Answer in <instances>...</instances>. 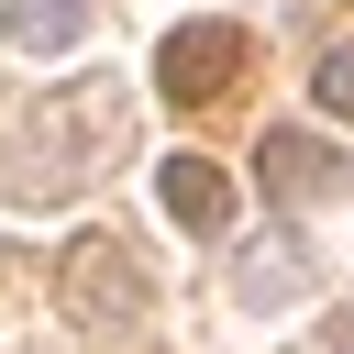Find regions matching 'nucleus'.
<instances>
[{
    "label": "nucleus",
    "instance_id": "f257e3e1",
    "mask_svg": "<svg viewBox=\"0 0 354 354\" xmlns=\"http://www.w3.org/2000/svg\"><path fill=\"white\" fill-rule=\"evenodd\" d=\"M122 133H133V111H122V88H111V77H88V88H55V100L22 122L11 199H55V188H77L100 155H122Z\"/></svg>",
    "mask_w": 354,
    "mask_h": 354
},
{
    "label": "nucleus",
    "instance_id": "f03ea898",
    "mask_svg": "<svg viewBox=\"0 0 354 354\" xmlns=\"http://www.w3.org/2000/svg\"><path fill=\"white\" fill-rule=\"evenodd\" d=\"M55 299H66L88 332H133L155 288H144V266H133V243H122V232H77V243H66V277H55Z\"/></svg>",
    "mask_w": 354,
    "mask_h": 354
},
{
    "label": "nucleus",
    "instance_id": "7ed1b4c3",
    "mask_svg": "<svg viewBox=\"0 0 354 354\" xmlns=\"http://www.w3.org/2000/svg\"><path fill=\"white\" fill-rule=\"evenodd\" d=\"M243 55H254V44H243V22H177V33L155 44V77H166V100H188V111H199V100H221V88L243 77Z\"/></svg>",
    "mask_w": 354,
    "mask_h": 354
},
{
    "label": "nucleus",
    "instance_id": "20e7f679",
    "mask_svg": "<svg viewBox=\"0 0 354 354\" xmlns=\"http://www.w3.org/2000/svg\"><path fill=\"white\" fill-rule=\"evenodd\" d=\"M254 177H266V199H277V210H310V199H332L343 155H332L321 133H266V144H254Z\"/></svg>",
    "mask_w": 354,
    "mask_h": 354
},
{
    "label": "nucleus",
    "instance_id": "39448f33",
    "mask_svg": "<svg viewBox=\"0 0 354 354\" xmlns=\"http://www.w3.org/2000/svg\"><path fill=\"white\" fill-rule=\"evenodd\" d=\"M155 199H166L177 232H232V177H221L210 155H166V166H155Z\"/></svg>",
    "mask_w": 354,
    "mask_h": 354
},
{
    "label": "nucleus",
    "instance_id": "423d86ee",
    "mask_svg": "<svg viewBox=\"0 0 354 354\" xmlns=\"http://www.w3.org/2000/svg\"><path fill=\"white\" fill-rule=\"evenodd\" d=\"M232 299H243V310H288V299H310V254H299V232H266V243H243V266H232Z\"/></svg>",
    "mask_w": 354,
    "mask_h": 354
},
{
    "label": "nucleus",
    "instance_id": "0eeeda50",
    "mask_svg": "<svg viewBox=\"0 0 354 354\" xmlns=\"http://www.w3.org/2000/svg\"><path fill=\"white\" fill-rule=\"evenodd\" d=\"M88 22H100V0H0L11 55H66V44H88Z\"/></svg>",
    "mask_w": 354,
    "mask_h": 354
},
{
    "label": "nucleus",
    "instance_id": "6e6552de",
    "mask_svg": "<svg viewBox=\"0 0 354 354\" xmlns=\"http://www.w3.org/2000/svg\"><path fill=\"white\" fill-rule=\"evenodd\" d=\"M310 88H321V111H332V122H354V44H332V55L310 66Z\"/></svg>",
    "mask_w": 354,
    "mask_h": 354
},
{
    "label": "nucleus",
    "instance_id": "1a4fd4ad",
    "mask_svg": "<svg viewBox=\"0 0 354 354\" xmlns=\"http://www.w3.org/2000/svg\"><path fill=\"white\" fill-rule=\"evenodd\" d=\"M321 354H354V310H343V321H332V343H321Z\"/></svg>",
    "mask_w": 354,
    "mask_h": 354
}]
</instances>
